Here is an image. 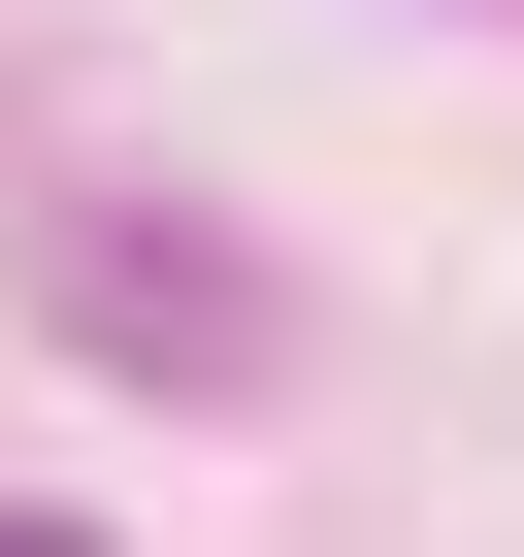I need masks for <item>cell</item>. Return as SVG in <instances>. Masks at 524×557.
I'll list each match as a JSON object with an SVG mask.
<instances>
[{
    "mask_svg": "<svg viewBox=\"0 0 524 557\" xmlns=\"http://www.w3.org/2000/svg\"><path fill=\"white\" fill-rule=\"evenodd\" d=\"M0 557H99V524H0Z\"/></svg>",
    "mask_w": 524,
    "mask_h": 557,
    "instance_id": "1",
    "label": "cell"
}]
</instances>
